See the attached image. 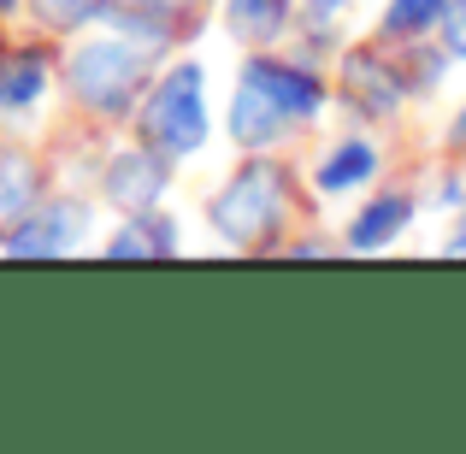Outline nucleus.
Listing matches in <instances>:
<instances>
[{
	"label": "nucleus",
	"mask_w": 466,
	"mask_h": 454,
	"mask_svg": "<svg viewBox=\"0 0 466 454\" xmlns=\"http://www.w3.org/2000/svg\"><path fill=\"white\" fill-rule=\"evenodd\" d=\"M342 6H349V0H313V6H308V24H313V30H325V24L337 18Z\"/></svg>",
	"instance_id": "obj_18"
},
{
	"label": "nucleus",
	"mask_w": 466,
	"mask_h": 454,
	"mask_svg": "<svg viewBox=\"0 0 466 454\" xmlns=\"http://www.w3.org/2000/svg\"><path fill=\"white\" fill-rule=\"evenodd\" d=\"M449 142H455V148H466V106L455 113V130H449Z\"/></svg>",
	"instance_id": "obj_19"
},
{
	"label": "nucleus",
	"mask_w": 466,
	"mask_h": 454,
	"mask_svg": "<svg viewBox=\"0 0 466 454\" xmlns=\"http://www.w3.org/2000/svg\"><path fill=\"white\" fill-rule=\"evenodd\" d=\"M106 201L125 207V213H148V207L159 201V189H166V166L142 148V154H118L113 171H106Z\"/></svg>",
	"instance_id": "obj_5"
},
{
	"label": "nucleus",
	"mask_w": 466,
	"mask_h": 454,
	"mask_svg": "<svg viewBox=\"0 0 466 454\" xmlns=\"http://www.w3.org/2000/svg\"><path fill=\"white\" fill-rule=\"evenodd\" d=\"M443 47L455 59H466V0H449L443 6Z\"/></svg>",
	"instance_id": "obj_17"
},
{
	"label": "nucleus",
	"mask_w": 466,
	"mask_h": 454,
	"mask_svg": "<svg viewBox=\"0 0 466 454\" xmlns=\"http://www.w3.org/2000/svg\"><path fill=\"white\" fill-rule=\"evenodd\" d=\"M372 171H378V148L354 136V142H342V148H330V154H325V166H319V189H325V195L360 189Z\"/></svg>",
	"instance_id": "obj_9"
},
{
	"label": "nucleus",
	"mask_w": 466,
	"mask_h": 454,
	"mask_svg": "<svg viewBox=\"0 0 466 454\" xmlns=\"http://www.w3.org/2000/svg\"><path fill=\"white\" fill-rule=\"evenodd\" d=\"M443 6H449V0H390L384 35H390V42H413V35H425L431 24H443Z\"/></svg>",
	"instance_id": "obj_15"
},
{
	"label": "nucleus",
	"mask_w": 466,
	"mask_h": 454,
	"mask_svg": "<svg viewBox=\"0 0 466 454\" xmlns=\"http://www.w3.org/2000/svg\"><path fill=\"white\" fill-rule=\"evenodd\" d=\"M12 6H18V0H0V12H12Z\"/></svg>",
	"instance_id": "obj_21"
},
{
	"label": "nucleus",
	"mask_w": 466,
	"mask_h": 454,
	"mask_svg": "<svg viewBox=\"0 0 466 454\" xmlns=\"http://www.w3.org/2000/svg\"><path fill=\"white\" fill-rule=\"evenodd\" d=\"M30 207H35V166L24 154L0 148V237H6Z\"/></svg>",
	"instance_id": "obj_10"
},
{
	"label": "nucleus",
	"mask_w": 466,
	"mask_h": 454,
	"mask_svg": "<svg viewBox=\"0 0 466 454\" xmlns=\"http://www.w3.org/2000/svg\"><path fill=\"white\" fill-rule=\"evenodd\" d=\"M225 12H230V30L242 42H272L289 24V0H225Z\"/></svg>",
	"instance_id": "obj_13"
},
{
	"label": "nucleus",
	"mask_w": 466,
	"mask_h": 454,
	"mask_svg": "<svg viewBox=\"0 0 466 454\" xmlns=\"http://www.w3.org/2000/svg\"><path fill=\"white\" fill-rule=\"evenodd\" d=\"M242 83H254V89H260L289 125H296V118H313L319 106H325L319 77H308V71H296V66H278V59H254V66H242Z\"/></svg>",
	"instance_id": "obj_4"
},
{
	"label": "nucleus",
	"mask_w": 466,
	"mask_h": 454,
	"mask_svg": "<svg viewBox=\"0 0 466 454\" xmlns=\"http://www.w3.org/2000/svg\"><path fill=\"white\" fill-rule=\"evenodd\" d=\"M35 12H42L54 30H83V24L106 18V12H113V0H35Z\"/></svg>",
	"instance_id": "obj_16"
},
{
	"label": "nucleus",
	"mask_w": 466,
	"mask_h": 454,
	"mask_svg": "<svg viewBox=\"0 0 466 454\" xmlns=\"http://www.w3.org/2000/svg\"><path fill=\"white\" fill-rule=\"evenodd\" d=\"M449 254H466V225L455 230V237H449Z\"/></svg>",
	"instance_id": "obj_20"
},
{
	"label": "nucleus",
	"mask_w": 466,
	"mask_h": 454,
	"mask_svg": "<svg viewBox=\"0 0 466 454\" xmlns=\"http://www.w3.org/2000/svg\"><path fill=\"white\" fill-rule=\"evenodd\" d=\"M408 218H413V201H408V195H384V201H372L349 225V248H384V242L396 237Z\"/></svg>",
	"instance_id": "obj_11"
},
{
	"label": "nucleus",
	"mask_w": 466,
	"mask_h": 454,
	"mask_svg": "<svg viewBox=\"0 0 466 454\" xmlns=\"http://www.w3.org/2000/svg\"><path fill=\"white\" fill-rule=\"evenodd\" d=\"M106 254H113V260H130V254H177V230H171V218L148 213V218H137L125 237L106 242Z\"/></svg>",
	"instance_id": "obj_14"
},
{
	"label": "nucleus",
	"mask_w": 466,
	"mask_h": 454,
	"mask_svg": "<svg viewBox=\"0 0 466 454\" xmlns=\"http://www.w3.org/2000/svg\"><path fill=\"white\" fill-rule=\"evenodd\" d=\"M342 71H349V95H354L360 113H390V106L401 101V89H408V83H401L378 54H349Z\"/></svg>",
	"instance_id": "obj_8"
},
{
	"label": "nucleus",
	"mask_w": 466,
	"mask_h": 454,
	"mask_svg": "<svg viewBox=\"0 0 466 454\" xmlns=\"http://www.w3.org/2000/svg\"><path fill=\"white\" fill-rule=\"evenodd\" d=\"M148 59L154 54L142 42H130V35L125 42H89L71 59V89L89 106H101V113H125L142 95V83H148Z\"/></svg>",
	"instance_id": "obj_3"
},
{
	"label": "nucleus",
	"mask_w": 466,
	"mask_h": 454,
	"mask_svg": "<svg viewBox=\"0 0 466 454\" xmlns=\"http://www.w3.org/2000/svg\"><path fill=\"white\" fill-rule=\"evenodd\" d=\"M284 213H289V177H284V166H248V171H237V177L218 189V201H213V230L225 242H237V248H254V242H266L278 225H284Z\"/></svg>",
	"instance_id": "obj_1"
},
{
	"label": "nucleus",
	"mask_w": 466,
	"mask_h": 454,
	"mask_svg": "<svg viewBox=\"0 0 466 454\" xmlns=\"http://www.w3.org/2000/svg\"><path fill=\"white\" fill-rule=\"evenodd\" d=\"M142 142H154V154H166V159H183L207 142L201 66H171L154 83L148 106H142Z\"/></svg>",
	"instance_id": "obj_2"
},
{
	"label": "nucleus",
	"mask_w": 466,
	"mask_h": 454,
	"mask_svg": "<svg viewBox=\"0 0 466 454\" xmlns=\"http://www.w3.org/2000/svg\"><path fill=\"white\" fill-rule=\"evenodd\" d=\"M284 130H289V118L278 113L254 83H242L237 101H230V136H237L242 148H266V142H278Z\"/></svg>",
	"instance_id": "obj_7"
},
{
	"label": "nucleus",
	"mask_w": 466,
	"mask_h": 454,
	"mask_svg": "<svg viewBox=\"0 0 466 454\" xmlns=\"http://www.w3.org/2000/svg\"><path fill=\"white\" fill-rule=\"evenodd\" d=\"M42 89H47V59L42 54H6L0 59V106L6 113H24Z\"/></svg>",
	"instance_id": "obj_12"
},
{
	"label": "nucleus",
	"mask_w": 466,
	"mask_h": 454,
	"mask_svg": "<svg viewBox=\"0 0 466 454\" xmlns=\"http://www.w3.org/2000/svg\"><path fill=\"white\" fill-rule=\"evenodd\" d=\"M77 230H83L77 207H47V213H35V218H18L0 242H6L12 254H66L71 242H77Z\"/></svg>",
	"instance_id": "obj_6"
}]
</instances>
